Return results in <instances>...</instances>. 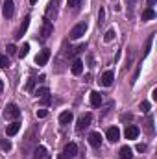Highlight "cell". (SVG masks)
<instances>
[{
    "label": "cell",
    "instance_id": "obj_1",
    "mask_svg": "<svg viewBox=\"0 0 157 159\" xmlns=\"http://www.w3.org/2000/svg\"><path fill=\"white\" fill-rule=\"evenodd\" d=\"M76 154H78V146L74 143H69L63 148V154L59 156V159H72V157H76Z\"/></svg>",
    "mask_w": 157,
    "mask_h": 159
},
{
    "label": "cell",
    "instance_id": "obj_2",
    "mask_svg": "<svg viewBox=\"0 0 157 159\" xmlns=\"http://www.w3.org/2000/svg\"><path fill=\"white\" fill-rule=\"evenodd\" d=\"M4 115H6V119L17 120L19 117H20V109H19L15 104H7V106H6V111H4Z\"/></svg>",
    "mask_w": 157,
    "mask_h": 159
},
{
    "label": "cell",
    "instance_id": "obj_3",
    "mask_svg": "<svg viewBox=\"0 0 157 159\" xmlns=\"http://www.w3.org/2000/svg\"><path fill=\"white\" fill-rule=\"evenodd\" d=\"M85 32H87V24H85V22H79V24H76V26L70 30L69 35H70V39H79Z\"/></svg>",
    "mask_w": 157,
    "mask_h": 159
},
{
    "label": "cell",
    "instance_id": "obj_4",
    "mask_svg": "<svg viewBox=\"0 0 157 159\" xmlns=\"http://www.w3.org/2000/svg\"><path fill=\"white\" fill-rule=\"evenodd\" d=\"M91 122H92V115H91V113H85V115H83V117L78 120L76 131H83L85 128H89V126H91Z\"/></svg>",
    "mask_w": 157,
    "mask_h": 159
},
{
    "label": "cell",
    "instance_id": "obj_5",
    "mask_svg": "<svg viewBox=\"0 0 157 159\" xmlns=\"http://www.w3.org/2000/svg\"><path fill=\"white\" fill-rule=\"evenodd\" d=\"M105 137H107V141H109V143H117L118 139H120V129H118L117 126L109 128V129H107V133H105Z\"/></svg>",
    "mask_w": 157,
    "mask_h": 159
},
{
    "label": "cell",
    "instance_id": "obj_6",
    "mask_svg": "<svg viewBox=\"0 0 157 159\" xmlns=\"http://www.w3.org/2000/svg\"><path fill=\"white\" fill-rule=\"evenodd\" d=\"M48 59H50V50H41L39 54H37V57H35V63L39 67H43V65L48 63Z\"/></svg>",
    "mask_w": 157,
    "mask_h": 159
},
{
    "label": "cell",
    "instance_id": "obj_7",
    "mask_svg": "<svg viewBox=\"0 0 157 159\" xmlns=\"http://www.w3.org/2000/svg\"><path fill=\"white\" fill-rule=\"evenodd\" d=\"M89 144L94 146V148H100V146H102V135H100L98 131H92V133L89 135Z\"/></svg>",
    "mask_w": 157,
    "mask_h": 159
},
{
    "label": "cell",
    "instance_id": "obj_8",
    "mask_svg": "<svg viewBox=\"0 0 157 159\" xmlns=\"http://www.w3.org/2000/svg\"><path fill=\"white\" fill-rule=\"evenodd\" d=\"M28 26H30V15H26L24 17V20H22V24H20V28H19V32H17V39H20V37H24V34H26V30H28Z\"/></svg>",
    "mask_w": 157,
    "mask_h": 159
},
{
    "label": "cell",
    "instance_id": "obj_9",
    "mask_svg": "<svg viewBox=\"0 0 157 159\" xmlns=\"http://www.w3.org/2000/svg\"><path fill=\"white\" fill-rule=\"evenodd\" d=\"M19 129H20V122L15 120V122H11V124L6 128V135H7V137H13V135L19 133Z\"/></svg>",
    "mask_w": 157,
    "mask_h": 159
},
{
    "label": "cell",
    "instance_id": "obj_10",
    "mask_svg": "<svg viewBox=\"0 0 157 159\" xmlns=\"http://www.w3.org/2000/svg\"><path fill=\"white\" fill-rule=\"evenodd\" d=\"M139 133H141V129H139L137 126H128V128H126V131H124L126 139H137V137H139Z\"/></svg>",
    "mask_w": 157,
    "mask_h": 159
},
{
    "label": "cell",
    "instance_id": "obj_11",
    "mask_svg": "<svg viewBox=\"0 0 157 159\" xmlns=\"http://www.w3.org/2000/svg\"><path fill=\"white\" fill-rule=\"evenodd\" d=\"M13 9H15V7H13V0H6L4 6H2V13H4V17L9 19V17L13 15Z\"/></svg>",
    "mask_w": 157,
    "mask_h": 159
},
{
    "label": "cell",
    "instance_id": "obj_12",
    "mask_svg": "<svg viewBox=\"0 0 157 159\" xmlns=\"http://www.w3.org/2000/svg\"><path fill=\"white\" fill-rule=\"evenodd\" d=\"M70 70H72L74 76H79V74L83 72V61H81V59H74L72 65H70Z\"/></svg>",
    "mask_w": 157,
    "mask_h": 159
},
{
    "label": "cell",
    "instance_id": "obj_13",
    "mask_svg": "<svg viewBox=\"0 0 157 159\" xmlns=\"http://www.w3.org/2000/svg\"><path fill=\"white\" fill-rule=\"evenodd\" d=\"M113 80H115V72H113V70H107V72H104V76H102V85H104V87H109V85H113Z\"/></svg>",
    "mask_w": 157,
    "mask_h": 159
},
{
    "label": "cell",
    "instance_id": "obj_14",
    "mask_svg": "<svg viewBox=\"0 0 157 159\" xmlns=\"http://www.w3.org/2000/svg\"><path fill=\"white\" fill-rule=\"evenodd\" d=\"M72 119H74V115H72L70 111H63V113L59 115V124H61V126H67V124L72 122Z\"/></svg>",
    "mask_w": 157,
    "mask_h": 159
},
{
    "label": "cell",
    "instance_id": "obj_15",
    "mask_svg": "<svg viewBox=\"0 0 157 159\" xmlns=\"http://www.w3.org/2000/svg\"><path fill=\"white\" fill-rule=\"evenodd\" d=\"M100 104H102L100 93H98V91H92V93H91V106H92V107H98Z\"/></svg>",
    "mask_w": 157,
    "mask_h": 159
},
{
    "label": "cell",
    "instance_id": "obj_16",
    "mask_svg": "<svg viewBox=\"0 0 157 159\" xmlns=\"http://www.w3.org/2000/svg\"><path fill=\"white\" fill-rule=\"evenodd\" d=\"M34 159H44L46 157V148L44 146H35V150H34Z\"/></svg>",
    "mask_w": 157,
    "mask_h": 159
},
{
    "label": "cell",
    "instance_id": "obj_17",
    "mask_svg": "<svg viewBox=\"0 0 157 159\" xmlns=\"http://www.w3.org/2000/svg\"><path fill=\"white\" fill-rule=\"evenodd\" d=\"M118 154H120V159H131V157H133V152H131V148H129V146H122Z\"/></svg>",
    "mask_w": 157,
    "mask_h": 159
},
{
    "label": "cell",
    "instance_id": "obj_18",
    "mask_svg": "<svg viewBox=\"0 0 157 159\" xmlns=\"http://www.w3.org/2000/svg\"><path fill=\"white\" fill-rule=\"evenodd\" d=\"M52 32H54V26L46 20V22H44V26H43V39H48Z\"/></svg>",
    "mask_w": 157,
    "mask_h": 159
},
{
    "label": "cell",
    "instance_id": "obj_19",
    "mask_svg": "<svg viewBox=\"0 0 157 159\" xmlns=\"http://www.w3.org/2000/svg\"><path fill=\"white\" fill-rule=\"evenodd\" d=\"M154 17H155L154 7H148V9H144V11H142V20H150V19H154Z\"/></svg>",
    "mask_w": 157,
    "mask_h": 159
},
{
    "label": "cell",
    "instance_id": "obj_20",
    "mask_svg": "<svg viewBox=\"0 0 157 159\" xmlns=\"http://www.w3.org/2000/svg\"><path fill=\"white\" fill-rule=\"evenodd\" d=\"M28 52H30V44L26 43V44H22V46L19 48V52H17V54H19V57H26V56H28Z\"/></svg>",
    "mask_w": 157,
    "mask_h": 159
},
{
    "label": "cell",
    "instance_id": "obj_21",
    "mask_svg": "<svg viewBox=\"0 0 157 159\" xmlns=\"http://www.w3.org/2000/svg\"><path fill=\"white\" fill-rule=\"evenodd\" d=\"M152 41H154V35H150L146 43H144V52H142V56H148V52H150V46H152Z\"/></svg>",
    "mask_w": 157,
    "mask_h": 159
},
{
    "label": "cell",
    "instance_id": "obj_22",
    "mask_svg": "<svg viewBox=\"0 0 157 159\" xmlns=\"http://www.w3.org/2000/svg\"><path fill=\"white\" fill-rule=\"evenodd\" d=\"M146 131L148 133H154V119L152 117H148V120H146Z\"/></svg>",
    "mask_w": 157,
    "mask_h": 159
},
{
    "label": "cell",
    "instance_id": "obj_23",
    "mask_svg": "<svg viewBox=\"0 0 157 159\" xmlns=\"http://www.w3.org/2000/svg\"><path fill=\"white\" fill-rule=\"evenodd\" d=\"M113 39H115V30L111 28V30H107V34H105L104 41H105V43H109V41H113Z\"/></svg>",
    "mask_w": 157,
    "mask_h": 159
},
{
    "label": "cell",
    "instance_id": "obj_24",
    "mask_svg": "<svg viewBox=\"0 0 157 159\" xmlns=\"http://www.w3.org/2000/svg\"><path fill=\"white\" fill-rule=\"evenodd\" d=\"M44 94H48V87H39V89H35V96H44Z\"/></svg>",
    "mask_w": 157,
    "mask_h": 159
},
{
    "label": "cell",
    "instance_id": "obj_25",
    "mask_svg": "<svg viewBox=\"0 0 157 159\" xmlns=\"http://www.w3.org/2000/svg\"><path fill=\"white\" fill-rule=\"evenodd\" d=\"M7 65H9V57L0 56V69H4V67H7Z\"/></svg>",
    "mask_w": 157,
    "mask_h": 159
},
{
    "label": "cell",
    "instance_id": "obj_26",
    "mask_svg": "<svg viewBox=\"0 0 157 159\" xmlns=\"http://www.w3.org/2000/svg\"><path fill=\"white\" fill-rule=\"evenodd\" d=\"M141 109H142V113H148L150 111V102H141Z\"/></svg>",
    "mask_w": 157,
    "mask_h": 159
},
{
    "label": "cell",
    "instance_id": "obj_27",
    "mask_svg": "<svg viewBox=\"0 0 157 159\" xmlns=\"http://www.w3.org/2000/svg\"><path fill=\"white\" fill-rule=\"evenodd\" d=\"M0 146H2V150H11V143L9 141H0Z\"/></svg>",
    "mask_w": 157,
    "mask_h": 159
},
{
    "label": "cell",
    "instance_id": "obj_28",
    "mask_svg": "<svg viewBox=\"0 0 157 159\" xmlns=\"http://www.w3.org/2000/svg\"><path fill=\"white\" fill-rule=\"evenodd\" d=\"M6 50H7V54H9V56H15V54H17L15 44H7V48H6Z\"/></svg>",
    "mask_w": 157,
    "mask_h": 159
},
{
    "label": "cell",
    "instance_id": "obj_29",
    "mask_svg": "<svg viewBox=\"0 0 157 159\" xmlns=\"http://www.w3.org/2000/svg\"><path fill=\"white\" fill-rule=\"evenodd\" d=\"M34 87H35V80H28V83H26V91H34Z\"/></svg>",
    "mask_w": 157,
    "mask_h": 159
},
{
    "label": "cell",
    "instance_id": "obj_30",
    "mask_svg": "<svg viewBox=\"0 0 157 159\" xmlns=\"http://www.w3.org/2000/svg\"><path fill=\"white\" fill-rule=\"evenodd\" d=\"M35 115H37V119H44V117L48 115V111H46V109H37V113H35Z\"/></svg>",
    "mask_w": 157,
    "mask_h": 159
},
{
    "label": "cell",
    "instance_id": "obj_31",
    "mask_svg": "<svg viewBox=\"0 0 157 159\" xmlns=\"http://www.w3.org/2000/svg\"><path fill=\"white\" fill-rule=\"evenodd\" d=\"M43 100H41V104L43 106H46V104H50V94H44V96H41Z\"/></svg>",
    "mask_w": 157,
    "mask_h": 159
},
{
    "label": "cell",
    "instance_id": "obj_32",
    "mask_svg": "<svg viewBox=\"0 0 157 159\" xmlns=\"http://www.w3.org/2000/svg\"><path fill=\"white\" fill-rule=\"evenodd\" d=\"M79 2H81V0H69V6H70V7H78Z\"/></svg>",
    "mask_w": 157,
    "mask_h": 159
},
{
    "label": "cell",
    "instance_id": "obj_33",
    "mask_svg": "<svg viewBox=\"0 0 157 159\" xmlns=\"http://www.w3.org/2000/svg\"><path fill=\"white\" fill-rule=\"evenodd\" d=\"M137 150H139V152H144V150H146V144H144V143H139V144H137Z\"/></svg>",
    "mask_w": 157,
    "mask_h": 159
},
{
    "label": "cell",
    "instance_id": "obj_34",
    "mask_svg": "<svg viewBox=\"0 0 157 159\" xmlns=\"http://www.w3.org/2000/svg\"><path fill=\"white\" fill-rule=\"evenodd\" d=\"M87 63H89V67H94V65H92V63H94V59H92V56H89V57H87Z\"/></svg>",
    "mask_w": 157,
    "mask_h": 159
},
{
    "label": "cell",
    "instance_id": "obj_35",
    "mask_svg": "<svg viewBox=\"0 0 157 159\" xmlns=\"http://www.w3.org/2000/svg\"><path fill=\"white\" fill-rule=\"evenodd\" d=\"M154 4H155V0H148V7H152Z\"/></svg>",
    "mask_w": 157,
    "mask_h": 159
},
{
    "label": "cell",
    "instance_id": "obj_36",
    "mask_svg": "<svg viewBox=\"0 0 157 159\" xmlns=\"http://www.w3.org/2000/svg\"><path fill=\"white\" fill-rule=\"evenodd\" d=\"M4 91V83H2V80H0V93Z\"/></svg>",
    "mask_w": 157,
    "mask_h": 159
},
{
    "label": "cell",
    "instance_id": "obj_37",
    "mask_svg": "<svg viewBox=\"0 0 157 159\" xmlns=\"http://www.w3.org/2000/svg\"><path fill=\"white\" fill-rule=\"evenodd\" d=\"M30 2H32V4H35V2H37V0H30Z\"/></svg>",
    "mask_w": 157,
    "mask_h": 159
}]
</instances>
